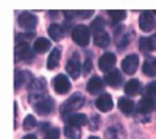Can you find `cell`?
<instances>
[{"label":"cell","instance_id":"1","mask_svg":"<svg viewBox=\"0 0 156 139\" xmlns=\"http://www.w3.org/2000/svg\"><path fill=\"white\" fill-rule=\"evenodd\" d=\"M28 100L34 105L37 102H41V100L47 98L45 95V80L44 78H37L34 80L31 84H30V91H28Z\"/></svg>","mask_w":156,"mask_h":139},{"label":"cell","instance_id":"2","mask_svg":"<svg viewBox=\"0 0 156 139\" xmlns=\"http://www.w3.org/2000/svg\"><path fill=\"white\" fill-rule=\"evenodd\" d=\"M84 105V97L81 95V94H75V95H72L66 103H62V106H61V114L64 116H69L70 112L73 114V111H76V109H80L81 106Z\"/></svg>","mask_w":156,"mask_h":139},{"label":"cell","instance_id":"3","mask_svg":"<svg viewBox=\"0 0 156 139\" xmlns=\"http://www.w3.org/2000/svg\"><path fill=\"white\" fill-rule=\"evenodd\" d=\"M89 37H90V30L86 27V25H76V27L72 30V39L73 42H76L78 45H87L89 42Z\"/></svg>","mask_w":156,"mask_h":139},{"label":"cell","instance_id":"4","mask_svg":"<svg viewBox=\"0 0 156 139\" xmlns=\"http://www.w3.org/2000/svg\"><path fill=\"white\" fill-rule=\"evenodd\" d=\"M139 25H140V30L151 31L154 27V12L153 11H142L140 17H139Z\"/></svg>","mask_w":156,"mask_h":139},{"label":"cell","instance_id":"5","mask_svg":"<svg viewBox=\"0 0 156 139\" xmlns=\"http://www.w3.org/2000/svg\"><path fill=\"white\" fill-rule=\"evenodd\" d=\"M70 81H69V78L66 77V75H62V73H59V75H56V77L53 78V87H55V91L58 92V94H66V92H69L70 91Z\"/></svg>","mask_w":156,"mask_h":139},{"label":"cell","instance_id":"6","mask_svg":"<svg viewBox=\"0 0 156 139\" xmlns=\"http://www.w3.org/2000/svg\"><path fill=\"white\" fill-rule=\"evenodd\" d=\"M115 66V55L114 53H109V52H106L103 56H100V59H98V67H100V70L101 72H111V70H114L112 67Z\"/></svg>","mask_w":156,"mask_h":139},{"label":"cell","instance_id":"7","mask_svg":"<svg viewBox=\"0 0 156 139\" xmlns=\"http://www.w3.org/2000/svg\"><path fill=\"white\" fill-rule=\"evenodd\" d=\"M139 67V56L137 55H128L123 61H122V69L125 73L133 75Z\"/></svg>","mask_w":156,"mask_h":139},{"label":"cell","instance_id":"8","mask_svg":"<svg viewBox=\"0 0 156 139\" xmlns=\"http://www.w3.org/2000/svg\"><path fill=\"white\" fill-rule=\"evenodd\" d=\"M67 72L72 78H78L81 73V64H80V58H78L76 53H73V56L67 61V66H66Z\"/></svg>","mask_w":156,"mask_h":139},{"label":"cell","instance_id":"9","mask_svg":"<svg viewBox=\"0 0 156 139\" xmlns=\"http://www.w3.org/2000/svg\"><path fill=\"white\" fill-rule=\"evenodd\" d=\"M37 23V17L33 12H22L19 16V25L25 30H33Z\"/></svg>","mask_w":156,"mask_h":139},{"label":"cell","instance_id":"10","mask_svg":"<svg viewBox=\"0 0 156 139\" xmlns=\"http://www.w3.org/2000/svg\"><path fill=\"white\" fill-rule=\"evenodd\" d=\"M53 105H55L53 98L47 97V98L41 100V102L34 103V109H36V112H39V114H50V112L53 111Z\"/></svg>","mask_w":156,"mask_h":139},{"label":"cell","instance_id":"11","mask_svg":"<svg viewBox=\"0 0 156 139\" xmlns=\"http://www.w3.org/2000/svg\"><path fill=\"white\" fill-rule=\"evenodd\" d=\"M95 105H97V108H98L100 111H103V112H108V111H111V109H112L114 102H112L111 95H108V94H101V95L97 98Z\"/></svg>","mask_w":156,"mask_h":139},{"label":"cell","instance_id":"12","mask_svg":"<svg viewBox=\"0 0 156 139\" xmlns=\"http://www.w3.org/2000/svg\"><path fill=\"white\" fill-rule=\"evenodd\" d=\"M16 56L17 59H22V61H28L33 58V52L31 48L28 47V44H17L16 45Z\"/></svg>","mask_w":156,"mask_h":139},{"label":"cell","instance_id":"13","mask_svg":"<svg viewBox=\"0 0 156 139\" xmlns=\"http://www.w3.org/2000/svg\"><path fill=\"white\" fill-rule=\"evenodd\" d=\"M156 108V100L154 98H150V97H144L137 103V111L139 112H150Z\"/></svg>","mask_w":156,"mask_h":139},{"label":"cell","instance_id":"14","mask_svg":"<svg viewBox=\"0 0 156 139\" xmlns=\"http://www.w3.org/2000/svg\"><path fill=\"white\" fill-rule=\"evenodd\" d=\"M59 59H61V50L56 47V48L51 50L50 55H48V59H47V67H48L50 70L56 69V67H58V64H59Z\"/></svg>","mask_w":156,"mask_h":139},{"label":"cell","instance_id":"15","mask_svg":"<svg viewBox=\"0 0 156 139\" xmlns=\"http://www.w3.org/2000/svg\"><path fill=\"white\" fill-rule=\"evenodd\" d=\"M117 103H119V109L123 112V114H131V112L134 111V103H133V100L128 98V97H120Z\"/></svg>","mask_w":156,"mask_h":139},{"label":"cell","instance_id":"16","mask_svg":"<svg viewBox=\"0 0 156 139\" xmlns=\"http://www.w3.org/2000/svg\"><path fill=\"white\" fill-rule=\"evenodd\" d=\"M66 117H67L69 125H72V127H83V125L87 123V117L84 114H76V112H73V114H69Z\"/></svg>","mask_w":156,"mask_h":139},{"label":"cell","instance_id":"17","mask_svg":"<svg viewBox=\"0 0 156 139\" xmlns=\"http://www.w3.org/2000/svg\"><path fill=\"white\" fill-rule=\"evenodd\" d=\"M86 87H87V91H89L90 94H98V92H101V89H103V81H101V78H98V77H92V78L87 81Z\"/></svg>","mask_w":156,"mask_h":139},{"label":"cell","instance_id":"18","mask_svg":"<svg viewBox=\"0 0 156 139\" xmlns=\"http://www.w3.org/2000/svg\"><path fill=\"white\" fill-rule=\"evenodd\" d=\"M142 70L147 77H156V59L154 58H147L142 64Z\"/></svg>","mask_w":156,"mask_h":139},{"label":"cell","instance_id":"19","mask_svg":"<svg viewBox=\"0 0 156 139\" xmlns=\"http://www.w3.org/2000/svg\"><path fill=\"white\" fill-rule=\"evenodd\" d=\"M64 33H66L64 27H61V25H58V23H53V25H50V27H48V34H50V37L53 41H61Z\"/></svg>","mask_w":156,"mask_h":139},{"label":"cell","instance_id":"20","mask_svg":"<svg viewBox=\"0 0 156 139\" xmlns=\"http://www.w3.org/2000/svg\"><path fill=\"white\" fill-rule=\"evenodd\" d=\"M105 80H106V83H108L109 86L117 87V86H120V83H122V75H120L119 70H115V69H114V70H111V72L106 73Z\"/></svg>","mask_w":156,"mask_h":139},{"label":"cell","instance_id":"21","mask_svg":"<svg viewBox=\"0 0 156 139\" xmlns=\"http://www.w3.org/2000/svg\"><path fill=\"white\" fill-rule=\"evenodd\" d=\"M125 137V131L120 125H112L106 130V139H123Z\"/></svg>","mask_w":156,"mask_h":139},{"label":"cell","instance_id":"22","mask_svg":"<svg viewBox=\"0 0 156 139\" xmlns=\"http://www.w3.org/2000/svg\"><path fill=\"white\" fill-rule=\"evenodd\" d=\"M31 73L28 72V70H22V72H17V75H16V87L19 89V87H22L25 83H33L31 81Z\"/></svg>","mask_w":156,"mask_h":139},{"label":"cell","instance_id":"23","mask_svg":"<svg viewBox=\"0 0 156 139\" xmlns=\"http://www.w3.org/2000/svg\"><path fill=\"white\" fill-rule=\"evenodd\" d=\"M33 47H34V52H37V53L47 52V50L50 48V41L45 39V37H37V39L34 41V44H33Z\"/></svg>","mask_w":156,"mask_h":139},{"label":"cell","instance_id":"24","mask_svg":"<svg viewBox=\"0 0 156 139\" xmlns=\"http://www.w3.org/2000/svg\"><path fill=\"white\" fill-rule=\"evenodd\" d=\"M139 91H140V81L139 80H129L125 84V92L128 95H136V94H139Z\"/></svg>","mask_w":156,"mask_h":139},{"label":"cell","instance_id":"25","mask_svg":"<svg viewBox=\"0 0 156 139\" xmlns=\"http://www.w3.org/2000/svg\"><path fill=\"white\" fill-rule=\"evenodd\" d=\"M94 42L98 47H108L109 45V36H108V33L106 31H101V33L94 34Z\"/></svg>","mask_w":156,"mask_h":139},{"label":"cell","instance_id":"26","mask_svg":"<svg viewBox=\"0 0 156 139\" xmlns=\"http://www.w3.org/2000/svg\"><path fill=\"white\" fill-rule=\"evenodd\" d=\"M64 134L70 139H80L81 137V133L78 130V127H72V125H67V127L64 128Z\"/></svg>","mask_w":156,"mask_h":139},{"label":"cell","instance_id":"27","mask_svg":"<svg viewBox=\"0 0 156 139\" xmlns=\"http://www.w3.org/2000/svg\"><path fill=\"white\" fill-rule=\"evenodd\" d=\"M103 28H105V22H103V19H100V17L94 19V20H92V23H90V31H92L94 34L101 33V31H103Z\"/></svg>","mask_w":156,"mask_h":139},{"label":"cell","instance_id":"28","mask_svg":"<svg viewBox=\"0 0 156 139\" xmlns=\"http://www.w3.org/2000/svg\"><path fill=\"white\" fill-rule=\"evenodd\" d=\"M108 16H111V19L114 20V22H120V20H123L125 19V16H126V12L123 11V9H109L108 11Z\"/></svg>","mask_w":156,"mask_h":139},{"label":"cell","instance_id":"29","mask_svg":"<svg viewBox=\"0 0 156 139\" xmlns=\"http://www.w3.org/2000/svg\"><path fill=\"white\" fill-rule=\"evenodd\" d=\"M139 47H140V50H144V52H150V50L153 48V45H151V39H150V37H140Z\"/></svg>","mask_w":156,"mask_h":139},{"label":"cell","instance_id":"30","mask_svg":"<svg viewBox=\"0 0 156 139\" xmlns=\"http://www.w3.org/2000/svg\"><path fill=\"white\" fill-rule=\"evenodd\" d=\"M33 127H36V119L33 116H27L23 120V128L25 130H31Z\"/></svg>","mask_w":156,"mask_h":139},{"label":"cell","instance_id":"31","mask_svg":"<svg viewBox=\"0 0 156 139\" xmlns=\"http://www.w3.org/2000/svg\"><path fill=\"white\" fill-rule=\"evenodd\" d=\"M44 139H59V130L58 128H50Z\"/></svg>","mask_w":156,"mask_h":139},{"label":"cell","instance_id":"32","mask_svg":"<svg viewBox=\"0 0 156 139\" xmlns=\"http://www.w3.org/2000/svg\"><path fill=\"white\" fill-rule=\"evenodd\" d=\"M144 97H150V98H154L156 97V89H154V84L153 83L145 87V95Z\"/></svg>","mask_w":156,"mask_h":139},{"label":"cell","instance_id":"33","mask_svg":"<svg viewBox=\"0 0 156 139\" xmlns=\"http://www.w3.org/2000/svg\"><path fill=\"white\" fill-rule=\"evenodd\" d=\"M90 69H92V61L87 58V59L84 61V69H83V72H84V73H89Z\"/></svg>","mask_w":156,"mask_h":139},{"label":"cell","instance_id":"34","mask_svg":"<svg viewBox=\"0 0 156 139\" xmlns=\"http://www.w3.org/2000/svg\"><path fill=\"white\" fill-rule=\"evenodd\" d=\"M76 12H78V16H81L83 19H87V17L92 16V11H76Z\"/></svg>","mask_w":156,"mask_h":139},{"label":"cell","instance_id":"35","mask_svg":"<svg viewBox=\"0 0 156 139\" xmlns=\"http://www.w3.org/2000/svg\"><path fill=\"white\" fill-rule=\"evenodd\" d=\"M150 39H151V45H153V48H156V34H153Z\"/></svg>","mask_w":156,"mask_h":139},{"label":"cell","instance_id":"36","mask_svg":"<svg viewBox=\"0 0 156 139\" xmlns=\"http://www.w3.org/2000/svg\"><path fill=\"white\" fill-rule=\"evenodd\" d=\"M22 139H37L36 136H33V134H27V136H23Z\"/></svg>","mask_w":156,"mask_h":139},{"label":"cell","instance_id":"37","mask_svg":"<svg viewBox=\"0 0 156 139\" xmlns=\"http://www.w3.org/2000/svg\"><path fill=\"white\" fill-rule=\"evenodd\" d=\"M89 139H100V137H97V136H92V137H89Z\"/></svg>","mask_w":156,"mask_h":139},{"label":"cell","instance_id":"38","mask_svg":"<svg viewBox=\"0 0 156 139\" xmlns=\"http://www.w3.org/2000/svg\"><path fill=\"white\" fill-rule=\"evenodd\" d=\"M153 84H154V89H156V83H153Z\"/></svg>","mask_w":156,"mask_h":139}]
</instances>
